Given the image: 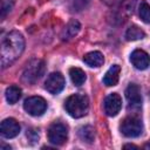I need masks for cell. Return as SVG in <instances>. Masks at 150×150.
<instances>
[{"instance_id": "14", "label": "cell", "mask_w": 150, "mask_h": 150, "mask_svg": "<svg viewBox=\"0 0 150 150\" xmlns=\"http://www.w3.org/2000/svg\"><path fill=\"white\" fill-rule=\"evenodd\" d=\"M83 62L89 67H101L104 62V57L101 52H89L83 56Z\"/></svg>"}, {"instance_id": "22", "label": "cell", "mask_w": 150, "mask_h": 150, "mask_svg": "<svg viewBox=\"0 0 150 150\" xmlns=\"http://www.w3.org/2000/svg\"><path fill=\"white\" fill-rule=\"evenodd\" d=\"M102 1H104L107 5H114V4H116L118 0H102Z\"/></svg>"}, {"instance_id": "19", "label": "cell", "mask_w": 150, "mask_h": 150, "mask_svg": "<svg viewBox=\"0 0 150 150\" xmlns=\"http://www.w3.org/2000/svg\"><path fill=\"white\" fill-rule=\"evenodd\" d=\"M138 14L143 22L150 23V5L146 1H144V0L141 1L139 8H138Z\"/></svg>"}, {"instance_id": "12", "label": "cell", "mask_w": 150, "mask_h": 150, "mask_svg": "<svg viewBox=\"0 0 150 150\" xmlns=\"http://www.w3.org/2000/svg\"><path fill=\"white\" fill-rule=\"evenodd\" d=\"M120 73H121V67L118 64H112L104 74L103 80H102L103 83L108 87L116 86L118 82V79H120Z\"/></svg>"}, {"instance_id": "23", "label": "cell", "mask_w": 150, "mask_h": 150, "mask_svg": "<svg viewBox=\"0 0 150 150\" xmlns=\"http://www.w3.org/2000/svg\"><path fill=\"white\" fill-rule=\"evenodd\" d=\"M123 148H134V149H137V146L136 145H132V144H125Z\"/></svg>"}, {"instance_id": "4", "label": "cell", "mask_w": 150, "mask_h": 150, "mask_svg": "<svg viewBox=\"0 0 150 150\" xmlns=\"http://www.w3.org/2000/svg\"><path fill=\"white\" fill-rule=\"evenodd\" d=\"M120 130L125 137H137L143 132V123L139 118L130 116L122 121Z\"/></svg>"}, {"instance_id": "8", "label": "cell", "mask_w": 150, "mask_h": 150, "mask_svg": "<svg viewBox=\"0 0 150 150\" xmlns=\"http://www.w3.org/2000/svg\"><path fill=\"white\" fill-rule=\"evenodd\" d=\"M103 105H104V112L108 116L110 117L116 116L122 108V98L117 93H111L105 97Z\"/></svg>"}, {"instance_id": "18", "label": "cell", "mask_w": 150, "mask_h": 150, "mask_svg": "<svg viewBox=\"0 0 150 150\" xmlns=\"http://www.w3.org/2000/svg\"><path fill=\"white\" fill-rule=\"evenodd\" d=\"M79 136L83 142L91 143L95 138V130L90 125H83L79 129Z\"/></svg>"}, {"instance_id": "3", "label": "cell", "mask_w": 150, "mask_h": 150, "mask_svg": "<svg viewBox=\"0 0 150 150\" xmlns=\"http://www.w3.org/2000/svg\"><path fill=\"white\" fill-rule=\"evenodd\" d=\"M43 71H45V64L41 60H38V59L30 60L23 69L22 81L28 84L35 83L43 75Z\"/></svg>"}, {"instance_id": "1", "label": "cell", "mask_w": 150, "mask_h": 150, "mask_svg": "<svg viewBox=\"0 0 150 150\" xmlns=\"http://www.w3.org/2000/svg\"><path fill=\"white\" fill-rule=\"evenodd\" d=\"M25 49V39L18 30L8 32L1 39L0 46V63L2 68L15 62Z\"/></svg>"}, {"instance_id": "20", "label": "cell", "mask_w": 150, "mask_h": 150, "mask_svg": "<svg viewBox=\"0 0 150 150\" xmlns=\"http://www.w3.org/2000/svg\"><path fill=\"white\" fill-rule=\"evenodd\" d=\"M136 4H137V0H121V7H120L121 13L127 16L132 14Z\"/></svg>"}, {"instance_id": "2", "label": "cell", "mask_w": 150, "mask_h": 150, "mask_svg": "<svg viewBox=\"0 0 150 150\" xmlns=\"http://www.w3.org/2000/svg\"><path fill=\"white\" fill-rule=\"evenodd\" d=\"M64 109L74 118L83 117L89 110V98L84 94L70 95L64 101Z\"/></svg>"}, {"instance_id": "21", "label": "cell", "mask_w": 150, "mask_h": 150, "mask_svg": "<svg viewBox=\"0 0 150 150\" xmlns=\"http://www.w3.org/2000/svg\"><path fill=\"white\" fill-rule=\"evenodd\" d=\"M89 0H71L70 1V8L73 11H81L83 9Z\"/></svg>"}, {"instance_id": "7", "label": "cell", "mask_w": 150, "mask_h": 150, "mask_svg": "<svg viewBox=\"0 0 150 150\" xmlns=\"http://www.w3.org/2000/svg\"><path fill=\"white\" fill-rule=\"evenodd\" d=\"M66 86V80L63 77V75L59 71H54V73H50L46 81H45V88L47 91H49L50 94H59L63 90Z\"/></svg>"}, {"instance_id": "5", "label": "cell", "mask_w": 150, "mask_h": 150, "mask_svg": "<svg viewBox=\"0 0 150 150\" xmlns=\"http://www.w3.org/2000/svg\"><path fill=\"white\" fill-rule=\"evenodd\" d=\"M68 138V129L61 122H54L48 129V141L54 145H62Z\"/></svg>"}, {"instance_id": "13", "label": "cell", "mask_w": 150, "mask_h": 150, "mask_svg": "<svg viewBox=\"0 0 150 150\" xmlns=\"http://www.w3.org/2000/svg\"><path fill=\"white\" fill-rule=\"evenodd\" d=\"M80 29H81L80 22L77 20H75V19H71L66 25V27H64V29H63V32L61 34L62 40H70V39H73L75 35H77Z\"/></svg>"}, {"instance_id": "11", "label": "cell", "mask_w": 150, "mask_h": 150, "mask_svg": "<svg viewBox=\"0 0 150 150\" xmlns=\"http://www.w3.org/2000/svg\"><path fill=\"white\" fill-rule=\"evenodd\" d=\"M130 62L138 70H144L150 66V56L143 49H135L130 55Z\"/></svg>"}, {"instance_id": "10", "label": "cell", "mask_w": 150, "mask_h": 150, "mask_svg": "<svg viewBox=\"0 0 150 150\" xmlns=\"http://www.w3.org/2000/svg\"><path fill=\"white\" fill-rule=\"evenodd\" d=\"M20 124L15 118H5L0 125V132L5 138H13L20 132Z\"/></svg>"}, {"instance_id": "16", "label": "cell", "mask_w": 150, "mask_h": 150, "mask_svg": "<svg viewBox=\"0 0 150 150\" xmlns=\"http://www.w3.org/2000/svg\"><path fill=\"white\" fill-rule=\"evenodd\" d=\"M144 38H145L144 30L141 29L136 25H131L125 32V39L128 41H136V40H141V39H144Z\"/></svg>"}, {"instance_id": "6", "label": "cell", "mask_w": 150, "mask_h": 150, "mask_svg": "<svg viewBox=\"0 0 150 150\" xmlns=\"http://www.w3.org/2000/svg\"><path fill=\"white\" fill-rule=\"evenodd\" d=\"M23 109L32 116H41L47 109V102L41 96H30L25 100Z\"/></svg>"}, {"instance_id": "9", "label": "cell", "mask_w": 150, "mask_h": 150, "mask_svg": "<svg viewBox=\"0 0 150 150\" xmlns=\"http://www.w3.org/2000/svg\"><path fill=\"white\" fill-rule=\"evenodd\" d=\"M125 97L129 103V108L131 109H139L142 105V95L141 89L137 84L130 83L125 89Z\"/></svg>"}, {"instance_id": "15", "label": "cell", "mask_w": 150, "mask_h": 150, "mask_svg": "<svg viewBox=\"0 0 150 150\" xmlns=\"http://www.w3.org/2000/svg\"><path fill=\"white\" fill-rule=\"evenodd\" d=\"M69 76H70L71 82L77 87L82 86L86 82V79H87L86 73L81 68H77V67H71L69 69Z\"/></svg>"}, {"instance_id": "17", "label": "cell", "mask_w": 150, "mask_h": 150, "mask_svg": "<svg viewBox=\"0 0 150 150\" xmlns=\"http://www.w3.org/2000/svg\"><path fill=\"white\" fill-rule=\"evenodd\" d=\"M5 97L9 104H14L21 97V89L18 86H9L5 91Z\"/></svg>"}]
</instances>
